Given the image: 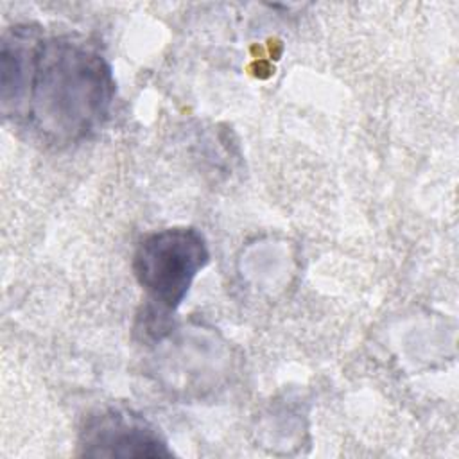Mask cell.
Segmentation results:
<instances>
[{
    "instance_id": "1",
    "label": "cell",
    "mask_w": 459,
    "mask_h": 459,
    "mask_svg": "<svg viewBox=\"0 0 459 459\" xmlns=\"http://www.w3.org/2000/svg\"><path fill=\"white\" fill-rule=\"evenodd\" d=\"M115 79L104 56L74 36H39L16 122L50 143H74L109 117Z\"/></svg>"
},
{
    "instance_id": "2",
    "label": "cell",
    "mask_w": 459,
    "mask_h": 459,
    "mask_svg": "<svg viewBox=\"0 0 459 459\" xmlns=\"http://www.w3.org/2000/svg\"><path fill=\"white\" fill-rule=\"evenodd\" d=\"M203 233L190 226L165 228L145 235L136 246L133 271L147 303L172 314L208 264Z\"/></svg>"
},
{
    "instance_id": "4",
    "label": "cell",
    "mask_w": 459,
    "mask_h": 459,
    "mask_svg": "<svg viewBox=\"0 0 459 459\" xmlns=\"http://www.w3.org/2000/svg\"><path fill=\"white\" fill-rule=\"evenodd\" d=\"M43 30L39 27L23 23L7 29L2 36L0 47V99L2 113L5 118L16 120L29 74L34 57L36 45Z\"/></svg>"
},
{
    "instance_id": "3",
    "label": "cell",
    "mask_w": 459,
    "mask_h": 459,
    "mask_svg": "<svg viewBox=\"0 0 459 459\" xmlns=\"http://www.w3.org/2000/svg\"><path fill=\"white\" fill-rule=\"evenodd\" d=\"M81 448L91 457L170 455L158 430L129 411L108 409L90 416L81 430Z\"/></svg>"
}]
</instances>
